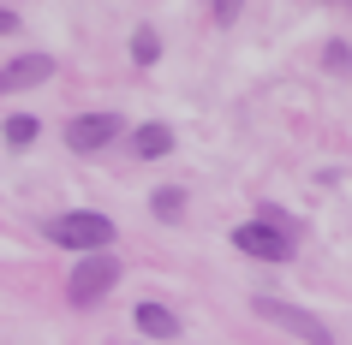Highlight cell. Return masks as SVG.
<instances>
[{"label":"cell","mask_w":352,"mask_h":345,"mask_svg":"<svg viewBox=\"0 0 352 345\" xmlns=\"http://www.w3.org/2000/svg\"><path fill=\"white\" fill-rule=\"evenodd\" d=\"M48 238H54L60 250L96 256V250H108V244H113V220H108V215H90V209H72V215L48 220Z\"/></svg>","instance_id":"6da1fadb"},{"label":"cell","mask_w":352,"mask_h":345,"mask_svg":"<svg viewBox=\"0 0 352 345\" xmlns=\"http://www.w3.org/2000/svg\"><path fill=\"white\" fill-rule=\"evenodd\" d=\"M251 304H257V316H263V322L287 327L293 340H305V345H334V333H329V322H322V316H311V309L287 304V298H275V292H257Z\"/></svg>","instance_id":"7a4b0ae2"},{"label":"cell","mask_w":352,"mask_h":345,"mask_svg":"<svg viewBox=\"0 0 352 345\" xmlns=\"http://www.w3.org/2000/svg\"><path fill=\"white\" fill-rule=\"evenodd\" d=\"M120 286V256L113 250H96V256H78V268L66 274V298L72 304H96Z\"/></svg>","instance_id":"3957f363"},{"label":"cell","mask_w":352,"mask_h":345,"mask_svg":"<svg viewBox=\"0 0 352 345\" xmlns=\"http://www.w3.org/2000/svg\"><path fill=\"white\" fill-rule=\"evenodd\" d=\"M126 137V119L113 108H96V113H78V119H66V149L72 155H102V149H113Z\"/></svg>","instance_id":"277c9868"},{"label":"cell","mask_w":352,"mask_h":345,"mask_svg":"<svg viewBox=\"0 0 352 345\" xmlns=\"http://www.w3.org/2000/svg\"><path fill=\"white\" fill-rule=\"evenodd\" d=\"M233 250L257 256V262H293L298 238L280 233V226H263V220H245V226H233Z\"/></svg>","instance_id":"5b68a950"},{"label":"cell","mask_w":352,"mask_h":345,"mask_svg":"<svg viewBox=\"0 0 352 345\" xmlns=\"http://www.w3.org/2000/svg\"><path fill=\"white\" fill-rule=\"evenodd\" d=\"M54 78V60L48 54H24V60H6L0 66V95H19V90H36Z\"/></svg>","instance_id":"8992f818"},{"label":"cell","mask_w":352,"mask_h":345,"mask_svg":"<svg viewBox=\"0 0 352 345\" xmlns=\"http://www.w3.org/2000/svg\"><path fill=\"white\" fill-rule=\"evenodd\" d=\"M167 149H173V131H167L162 119H149V126H131V131H126V155H131V161H162Z\"/></svg>","instance_id":"52a82bcc"},{"label":"cell","mask_w":352,"mask_h":345,"mask_svg":"<svg viewBox=\"0 0 352 345\" xmlns=\"http://www.w3.org/2000/svg\"><path fill=\"white\" fill-rule=\"evenodd\" d=\"M138 333H144V340H179V316L167 304H155V298H144V304H138Z\"/></svg>","instance_id":"ba28073f"},{"label":"cell","mask_w":352,"mask_h":345,"mask_svg":"<svg viewBox=\"0 0 352 345\" xmlns=\"http://www.w3.org/2000/svg\"><path fill=\"white\" fill-rule=\"evenodd\" d=\"M131 60H138V66H155V60H162V36H155V24H138V30H131Z\"/></svg>","instance_id":"9c48e42d"},{"label":"cell","mask_w":352,"mask_h":345,"mask_svg":"<svg viewBox=\"0 0 352 345\" xmlns=\"http://www.w3.org/2000/svg\"><path fill=\"white\" fill-rule=\"evenodd\" d=\"M149 215H155V220H179V215H186V191H179V185L155 191V197H149Z\"/></svg>","instance_id":"30bf717a"},{"label":"cell","mask_w":352,"mask_h":345,"mask_svg":"<svg viewBox=\"0 0 352 345\" xmlns=\"http://www.w3.org/2000/svg\"><path fill=\"white\" fill-rule=\"evenodd\" d=\"M36 119H30V113H12V119H6V126H0V137H6V143H12V149H30V143H36Z\"/></svg>","instance_id":"8fae6325"},{"label":"cell","mask_w":352,"mask_h":345,"mask_svg":"<svg viewBox=\"0 0 352 345\" xmlns=\"http://www.w3.org/2000/svg\"><path fill=\"white\" fill-rule=\"evenodd\" d=\"M257 220H263V226H280V233H293V238H298V220L287 215V209H275V202H257Z\"/></svg>","instance_id":"7c38bea8"},{"label":"cell","mask_w":352,"mask_h":345,"mask_svg":"<svg viewBox=\"0 0 352 345\" xmlns=\"http://www.w3.org/2000/svg\"><path fill=\"white\" fill-rule=\"evenodd\" d=\"M322 66H329V72H346L352 60H346V42H329V48H322Z\"/></svg>","instance_id":"4fadbf2b"},{"label":"cell","mask_w":352,"mask_h":345,"mask_svg":"<svg viewBox=\"0 0 352 345\" xmlns=\"http://www.w3.org/2000/svg\"><path fill=\"white\" fill-rule=\"evenodd\" d=\"M209 12H215V24H233V19H239V0H215Z\"/></svg>","instance_id":"5bb4252c"},{"label":"cell","mask_w":352,"mask_h":345,"mask_svg":"<svg viewBox=\"0 0 352 345\" xmlns=\"http://www.w3.org/2000/svg\"><path fill=\"white\" fill-rule=\"evenodd\" d=\"M12 30H19V12H12V6H0V36H12Z\"/></svg>","instance_id":"9a60e30c"}]
</instances>
